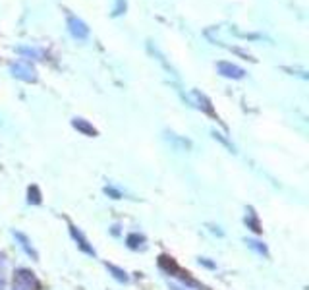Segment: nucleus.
I'll use <instances>...</instances> for the list:
<instances>
[{
	"label": "nucleus",
	"mask_w": 309,
	"mask_h": 290,
	"mask_svg": "<svg viewBox=\"0 0 309 290\" xmlns=\"http://www.w3.org/2000/svg\"><path fill=\"white\" fill-rule=\"evenodd\" d=\"M27 201H29L31 205H39L41 203V192H39V188L35 186V184L27 188Z\"/></svg>",
	"instance_id": "nucleus-13"
},
{
	"label": "nucleus",
	"mask_w": 309,
	"mask_h": 290,
	"mask_svg": "<svg viewBox=\"0 0 309 290\" xmlns=\"http://www.w3.org/2000/svg\"><path fill=\"white\" fill-rule=\"evenodd\" d=\"M170 290H187V288H182V286H178V284H170Z\"/></svg>",
	"instance_id": "nucleus-18"
},
{
	"label": "nucleus",
	"mask_w": 309,
	"mask_h": 290,
	"mask_svg": "<svg viewBox=\"0 0 309 290\" xmlns=\"http://www.w3.org/2000/svg\"><path fill=\"white\" fill-rule=\"evenodd\" d=\"M14 236H16V240H20V246H21V249L29 256L33 261H39V253L35 251V248L31 246V242H29V238L25 236V234H21V232H14Z\"/></svg>",
	"instance_id": "nucleus-5"
},
{
	"label": "nucleus",
	"mask_w": 309,
	"mask_h": 290,
	"mask_svg": "<svg viewBox=\"0 0 309 290\" xmlns=\"http://www.w3.org/2000/svg\"><path fill=\"white\" fill-rule=\"evenodd\" d=\"M247 211H249V213L246 215V227L249 228V230H253L255 234H261V232H263V228H261V223H259L255 211H253L251 207L247 209Z\"/></svg>",
	"instance_id": "nucleus-9"
},
{
	"label": "nucleus",
	"mask_w": 309,
	"mask_h": 290,
	"mask_svg": "<svg viewBox=\"0 0 309 290\" xmlns=\"http://www.w3.org/2000/svg\"><path fill=\"white\" fill-rule=\"evenodd\" d=\"M209 228H211V232H215V234H218V236H222V230H218V227H213V225H209Z\"/></svg>",
	"instance_id": "nucleus-17"
},
{
	"label": "nucleus",
	"mask_w": 309,
	"mask_h": 290,
	"mask_svg": "<svg viewBox=\"0 0 309 290\" xmlns=\"http://www.w3.org/2000/svg\"><path fill=\"white\" fill-rule=\"evenodd\" d=\"M2 286H4V280H2V277H0V290H2Z\"/></svg>",
	"instance_id": "nucleus-20"
},
{
	"label": "nucleus",
	"mask_w": 309,
	"mask_h": 290,
	"mask_svg": "<svg viewBox=\"0 0 309 290\" xmlns=\"http://www.w3.org/2000/svg\"><path fill=\"white\" fill-rule=\"evenodd\" d=\"M104 194H106V196H110L112 197V199H120V197H122V194H120V192H118V190H114V188H104Z\"/></svg>",
	"instance_id": "nucleus-14"
},
{
	"label": "nucleus",
	"mask_w": 309,
	"mask_h": 290,
	"mask_svg": "<svg viewBox=\"0 0 309 290\" xmlns=\"http://www.w3.org/2000/svg\"><path fill=\"white\" fill-rule=\"evenodd\" d=\"M72 126L78 130V132H82L83 135H89V137H95V135H97V130H95L87 120H83V118H73Z\"/></svg>",
	"instance_id": "nucleus-6"
},
{
	"label": "nucleus",
	"mask_w": 309,
	"mask_h": 290,
	"mask_svg": "<svg viewBox=\"0 0 309 290\" xmlns=\"http://www.w3.org/2000/svg\"><path fill=\"white\" fill-rule=\"evenodd\" d=\"M213 135H215L216 139H220V141H222V143L226 145V147H228V149H230V151H234V145H232V143H228L226 139H224V137H222V135H220V134H216V132H213Z\"/></svg>",
	"instance_id": "nucleus-16"
},
{
	"label": "nucleus",
	"mask_w": 309,
	"mask_h": 290,
	"mask_svg": "<svg viewBox=\"0 0 309 290\" xmlns=\"http://www.w3.org/2000/svg\"><path fill=\"white\" fill-rule=\"evenodd\" d=\"M194 97H196L197 106H199V108H203V111H205L207 114H211V116H216L215 111H213V106H211V101L207 99L205 95L199 93V91H194Z\"/></svg>",
	"instance_id": "nucleus-10"
},
{
	"label": "nucleus",
	"mask_w": 309,
	"mask_h": 290,
	"mask_svg": "<svg viewBox=\"0 0 309 290\" xmlns=\"http://www.w3.org/2000/svg\"><path fill=\"white\" fill-rule=\"evenodd\" d=\"M14 282L21 284L25 290H39V288H41V282L37 280L35 273H31L29 269H18V271H16Z\"/></svg>",
	"instance_id": "nucleus-1"
},
{
	"label": "nucleus",
	"mask_w": 309,
	"mask_h": 290,
	"mask_svg": "<svg viewBox=\"0 0 309 290\" xmlns=\"http://www.w3.org/2000/svg\"><path fill=\"white\" fill-rule=\"evenodd\" d=\"M70 234H72V238L75 240V244H78V248L82 249V251H85L87 256H93L95 258V249H93V246L87 242V238L82 234V230L78 227H70Z\"/></svg>",
	"instance_id": "nucleus-2"
},
{
	"label": "nucleus",
	"mask_w": 309,
	"mask_h": 290,
	"mask_svg": "<svg viewBox=\"0 0 309 290\" xmlns=\"http://www.w3.org/2000/svg\"><path fill=\"white\" fill-rule=\"evenodd\" d=\"M104 265H106V269H108V273H112V277L116 280H118V282H124V284H126V282H128V280H130V277H128V273H126V271L124 269H120V267H116V265H112V263H104Z\"/></svg>",
	"instance_id": "nucleus-11"
},
{
	"label": "nucleus",
	"mask_w": 309,
	"mask_h": 290,
	"mask_svg": "<svg viewBox=\"0 0 309 290\" xmlns=\"http://www.w3.org/2000/svg\"><path fill=\"white\" fill-rule=\"evenodd\" d=\"M246 244H247V248H251L253 251H257L259 256H263V258H268V249H267V246H265L263 242H259V240H253V238H246Z\"/></svg>",
	"instance_id": "nucleus-12"
},
{
	"label": "nucleus",
	"mask_w": 309,
	"mask_h": 290,
	"mask_svg": "<svg viewBox=\"0 0 309 290\" xmlns=\"http://www.w3.org/2000/svg\"><path fill=\"white\" fill-rule=\"evenodd\" d=\"M12 290H25V288H23L21 284H18V282H14V288H12Z\"/></svg>",
	"instance_id": "nucleus-19"
},
{
	"label": "nucleus",
	"mask_w": 309,
	"mask_h": 290,
	"mask_svg": "<svg viewBox=\"0 0 309 290\" xmlns=\"http://www.w3.org/2000/svg\"><path fill=\"white\" fill-rule=\"evenodd\" d=\"M126 246L130 249H143L145 248V236L139 232H132L126 236Z\"/></svg>",
	"instance_id": "nucleus-8"
},
{
	"label": "nucleus",
	"mask_w": 309,
	"mask_h": 290,
	"mask_svg": "<svg viewBox=\"0 0 309 290\" xmlns=\"http://www.w3.org/2000/svg\"><path fill=\"white\" fill-rule=\"evenodd\" d=\"M216 68H218V72L222 74L224 78H232V80H242L246 76V72L242 68H238V66H234V64L230 62H218Z\"/></svg>",
	"instance_id": "nucleus-4"
},
{
	"label": "nucleus",
	"mask_w": 309,
	"mask_h": 290,
	"mask_svg": "<svg viewBox=\"0 0 309 290\" xmlns=\"http://www.w3.org/2000/svg\"><path fill=\"white\" fill-rule=\"evenodd\" d=\"M70 31H72L78 39H85L87 33H89V29H87V25H85L82 20H78V18H70Z\"/></svg>",
	"instance_id": "nucleus-7"
},
{
	"label": "nucleus",
	"mask_w": 309,
	"mask_h": 290,
	"mask_svg": "<svg viewBox=\"0 0 309 290\" xmlns=\"http://www.w3.org/2000/svg\"><path fill=\"white\" fill-rule=\"evenodd\" d=\"M199 265H205V267H209V269H216L215 263H213V261H209L207 258H199Z\"/></svg>",
	"instance_id": "nucleus-15"
},
{
	"label": "nucleus",
	"mask_w": 309,
	"mask_h": 290,
	"mask_svg": "<svg viewBox=\"0 0 309 290\" xmlns=\"http://www.w3.org/2000/svg\"><path fill=\"white\" fill-rule=\"evenodd\" d=\"M159 267L165 271L166 275H170V277H176L178 273H180V267H178V263H176L174 258H170V256H166V253H163V256H159Z\"/></svg>",
	"instance_id": "nucleus-3"
}]
</instances>
